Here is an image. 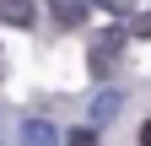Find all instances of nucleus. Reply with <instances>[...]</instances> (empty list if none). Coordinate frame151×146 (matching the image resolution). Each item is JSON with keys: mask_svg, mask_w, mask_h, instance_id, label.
Listing matches in <instances>:
<instances>
[{"mask_svg": "<svg viewBox=\"0 0 151 146\" xmlns=\"http://www.w3.org/2000/svg\"><path fill=\"white\" fill-rule=\"evenodd\" d=\"M65 146H97V135H92V130H70V141Z\"/></svg>", "mask_w": 151, "mask_h": 146, "instance_id": "nucleus-7", "label": "nucleus"}, {"mask_svg": "<svg viewBox=\"0 0 151 146\" xmlns=\"http://www.w3.org/2000/svg\"><path fill=\"white\" fill-rule=\"evenodd\" d=\"M49 6H54V16H60L65 27H81L86 22V0H49Z\"/></svg>", "mask_w": 151, "mask_h": 146, "instance_id": "nucleus-5", "label": "nucleus"}, {"mask_svg": "<svg viewBox=\"0 0 151 146\" xmlns=\"http://www.w3.org/2000/svg\"><path fill=\"white\" fill-rule=\"evenodd\" d=\"M119 108H124V98H119V92H97V98H92V124L119 119Z\"/></svg>", "mask_w": 151, "mask_h": 146, "instance_id": "nucleus-4", "label": "nucleus"}, {"mask_svg": "<svg viewBox=\"0 0 151 146\" xmlns=\"http://www.w3.org/2000/svg\"><path fill=\"white\" fill-rule=\"evenodd\" d=\"M0 22H11V27H32V22H38V6H32V0H0Z\"/></svg>", "mask_w": 151, "mask_h": 146, "instance_id": "nucleus-2", "label": "nucleus"}, {"mask_svg": "<svg viewBox=\"0 0 151 146\" xmlns=\"http://www.w3.org/2000/svg\"><path fill=\"white\" fill-rule=\"evenodd\" d=\"M140 146H151V124H140Z\"/></svg>", "mask_w": 151, "mask_h": 146, "instance_id": "nucleus-8", "label": "nucleus"}, {"mask_svg": "<svg viewBox=\"0 0 151 146\" xmlns=\"http://www.w3.org/2000/svg\"><path fill=\"white\" fill-rule=\"evenodd\" d=\"M129 33H135V38H151V11H140V16H129Z\"/></svg>", "mask_w": 151, "mask_h": 146, "instance_id": "nucleus-6", "label": "nucleus"}, {"mask_svg": "<svg viewBox=\"0 0 151 146\" xmlns=\"http://www.w3.org/2000/svg\"><path fill=\"white\" fill-rule=\"evenodd\" d=\"M22 146H60V130L49 119H27L22 124Z\"/></svg>", "mask_w": 151, "mask_h": 146, "instance_id": "nucleus-3", "label": "nucleus"}, {"mask_svg": "<svg viewBox=\"0 0 151 146\" xmlns=\"http://www.w3.org/2000/svg\"><path fill=\"white\" fill-rule=\"evenodd\" d=\"M119 54H124V33L119 27H113V33H97V38L86 43V70H92V76H113Z\"/></svg>", "mask_w": 151, "mask_h": 146, "instance_id": "nucleus-1", "label": "nucleus"}]
</instances>
